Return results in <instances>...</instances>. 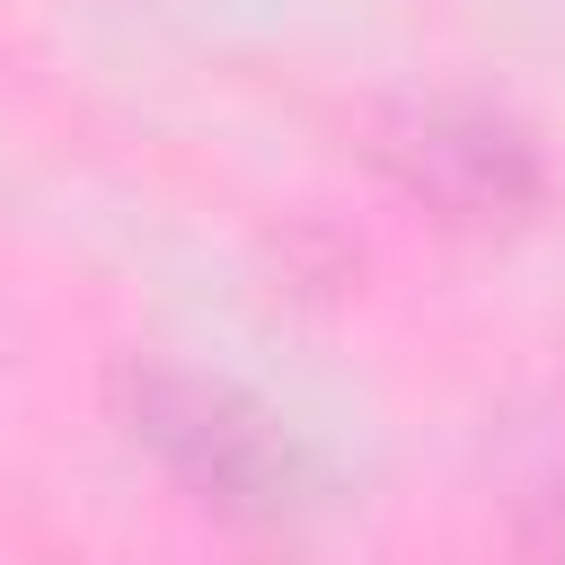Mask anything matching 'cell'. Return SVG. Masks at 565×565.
Wrapping results in <instances>:
<instances>
[{
  "instance_id": "cell-1",
  "label": "cell",
  "mask_w": 565,
  "mask_h": 565,
  "mask_svg": "<svg viewBox=\"0 0 565 565\" xmlns=\"http://www.w3.org/2000/svg\"><path fill=\"white\" fill-rule=\"evenodd\" d=\"M124 415H132V441H150L203 503H221L238 521H282L309 494L300 441L230 380L150 362V371H124Z\"/></svg>"
},
{
  "instance_id": "cell-2",
  "label": "cell",
  "mask_w": 565,
  "mask_h": 565,
  "mask_svg": "<svg viewBox=\"0 0 565 565\" xmlns=\"http://www.w3.org/2000/svg\"><path fill=\"white\" fill-rule=\"evenodd\" d=\"M380 159L441 212H512L539 194L530 141L477 106H406L380 124Z\"/></svg>"
}]
</instances>
